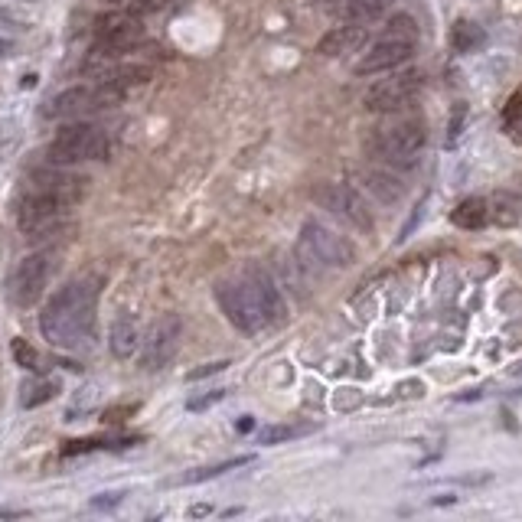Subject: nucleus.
<instances>
[{"mask_svg": "<svg viewBox=\"0 0 522 522\" xmlns=\"http://www.w3.org/2000/svg\"><path fill=\"white\" fill-rule=\"evenodd\" d=\"M98 284L92 278H76L59 288L40 314L43 337L59 350H79L95 337Z\"/></svg>", "mask_w": 522, "mask_h": 522, "instance_id": "nucleus-1", "label": "nucleus"}, {"mask_svg": "<svg viewBox=\"0 0 522 522\" xmlns=\"http://www.w3.org/2000/svg\"><path fill=\"white\" fill-rule=\"evenodd\" d=\"M425 144H428L425 121L415 115H399V111L389 121H382L366 138L369 154L382 167H415Z\"/></svg>", "mask_w": 522, "mask_h": 522, "instance_id": "nucleus-2", "label": "nucleus"}, {"mask_svg": "<svg viewBox=\"0 0 522 522\" xmlns=\"http://www.w3.org/2000/svg\"><path fill=\"white\" fill-rule=\"evenodd\" d=\"M108 147L111 141L102 128H95L89 121H72L56 131L53 144L46 147V157L49 164L56 167H72V164H85V160H105Z\"/></svg>", "mask_w": 522, "mask_h": 522, "instance_id": "nucleus-3", "label": "nucleus"}, {"mask_svg": "<svg viewBox=\"0 0 522 522\" xmlns=\"http://www.w3.org/2000/svg\"><path fill=\"white\" fill-rule=\"evenodd\" d=\"M124 92L118 82H102V85H72V89L59 92L56 98H49V105L43 108L46 118H59V121H72V118H85L92 111L102 108H118L124 102Z\"/></svg>", "mask_w": 522, "mask_h": 522, "instance_id": "nucleus-4", "label": "nucleus"}, {"mask_svg": "<svg viewBox=\"0 0 522 522\" xmlns=\"http://www.w3.org/2000/svg\"><path fill=\"white\" fill-rule=\"evenodd\" d=\"M297 255H301V265L307 271L353 265V245L346 242L343 235L330 232L327 226H320L317 219H307L301 226V245H297Z\"/></svg>", "mask_w": 522, "mask_h": 522, "instance_id": "nucleus-5", "label": "nucleus"}, {"mask_svg": "<svg viewBox=\"0 0 522 522\" xmlns=\"http://www.w3.org/2000/svg\"><path fill=\"white\" fill-rule=\"evenodd\" d=\"M69 213H72V206L49 200V196H40V193H30L27 200H20L17 222L27 239H49V235L72 232Z\"/></svg>", "mask_w": 522, "mask_h": 522, "instance_id": "nucleus-6", "label": "nucleus"}, {"mask_svg": "<svg viewBox=\"0 0 522 522\" xmlns=\"http://www.w3.org/2000/svg\"><path fill=\"white\" fill-rule=\"evenodd\" d=\"M421 85H425V76H421L418 69L395 72V76L369 85V92L363 95V105L372 115H395V111H402L415 102L421 95Z\"/></svg>", "mask_w": 522, "mask_h": 522, "instance_id": "nucleus-7", "label": "nucleus"}, {"mask_svg": "<svg viewBox=\"0 0 522 522\" xmlns=\"http://www.w3.org/2000/svg\"><path fill=\"white\" fill-rule=\"evenodd\" d=\"M49 278H53V252H33L27 258H20L14 275L7 281L10 301L17 307H30L33 301H40Z\"/></svg>", "mask_w": 522, "mask_h": 522, "instance_id": "nucleus-8", "label": "nucleus"}, {"mask_svg": "<svg viewBox=\"0 0 522 522\" xmlns=\"http://www.w3.org/2000/svg\"><path fill=\"white\" fill-rule=\"evenodd\" d=\"M314 200L323 209H330L333 216H340V219L350 222V226H356L359 232H372V229H376V219H372L369 203L353 190V186L320 183V186H314Z\"/></svg>", "mask_w": 522, "mask_h": 522, "instance_id": "nucleus-9", "label": "nucleus"}, {"mask_svg": "<svg viewBox=\"0 0 522 522\" xmlns=\"http://www.w3.org/2000/svg\"><path fill=\"white\" fill-rule=\"evenodd\" d=\"M216 301H219V307H222V314L229 317L232 327L242 330V333H248V337L268 327L265 317H261L258 304H255V297L248 294L245 281H219V284H216Z\"/></svg>", "mask_w": 522, "mask_h": 522, "instance_id": "nucleus-10", "label": "nucleus"}, {"mask_svg": "<svg viewBox=\"0 0 522 522\" xmlns=\"http://www.w3.org/2000/svg\"><path fill=\"white\" fill-rule=\"evenodd\" d=\"M180 333H183V320L177 314H164L160 320H154V327L147 330V337L141 340V369L147 372L164 369L173 359V353H177Z\"/></svg>", "mask_w": 522, "mask_h": 522, "instance_id": "nucleus-11", "label": "nucleus"}, {"mask_svg": "<svg viewBox=\"0 0 522 522\" xmlns=\"http://www.w3.org/2000/svg\"><path fill=\"white\" fill-rule=\"evenodd\" d=\"M144 40V23L138 14H105L95 20V46L121 56Z\"/></svg>", "mask_w": 522, "mask_h": 522, "instance_id": "nucleus-12", "label": "nucleus"}, {"mask_svg": "<svg viewBox=\"0 0 522 522\" xmlns=\"http://www.w3.org/2000/svg\"><path fill=\"white\" fill-rule=\"evenodd\" d=\"M415 53V43L408 40H395V36H379L376 43H372L363 59L356 62V76H382V72H392L405 66L408 59Z\"/></svg>", "mask_w": 522, "mask_h": 522, "instance_id": "nucleus-13", "label": "nucleus"}, {"mask_svg": "<svg viewBox=\"0 0 522 522\" xmlns=\"http://www.w3.org/2000/svg\"><path fill=\"white\" fill-rule=\"evenodd\" d=\"M85 186H89V180L79 177V173L59 170L56 164L49 167V170H36L33 177H30V193L49 196V200H59V203H66V206L82 203Z\"/></svg>", "mask_w": 522, "mask_h": 522, "instance_id": "nucleus-14", "label": "nucleus"}, {"mask_svg": "<svg viewBox=\"0 0 522 522\" xmlns=\"http://www.w3.org/2000/svg\"><path fill=\"white\" fill-rule=\"evenodd\" d=\"M242 281H245L248 294L255 297V304H258L261 317H265L268 327H275V323L288 320V307H284V297H281V291H278L275 278H271L265 268L252 265V268H248L245 275H242Z\"/></svg>", "mask_w": 522, "mask_h": 522, "instance_id": "nucleus-15", "label": "nucleus"}, {"mask_svg": "<svg viewBox=\"0 0 522 522\" xmlns=\"http://www.w3.org/2000/svg\"><path fill=\"white\" fill-rule=\"evenodd\" d=\"M366 40H369V33H366L363 23H350V27H337L323 36V40L317 43V53L327 56V59H340L346 53H359V49L366 46Z\"/></svg>", "mask_w": 522, "mask_h": 522, "instance_id": "nucleus-16", "label": "nucleus"}, {"mask_svg": "<svg viewBox=\"0 0 522 522\" xmlns=\"http://www.w3.org/2000/svg\"><path fill=\"white\" fill-rule=\"evenodd\" d=\"M141 327L131 314H121L108 330V350L115 359H131L134 353L141 350Z\"/></svg>", "mask_w": 522, "mask_h": 522, "instance_id": "nucleus-17", "label": "nucleus"}, {"mask_svg": "<svg viewBox=\"0 0 522 522\" xmlns=\"http://www.w3.org/2000/svg\"><path fill=\"white\" fill-rule=\"evenodd\" d=\"M359 180H363L366 190L376 196V200L382 203H395V200H402V183L392 177L389 167H363L359 170Z\"/></svg>", "mask_w": 522, "mask_h": 522, "instance_id": "nucleus-18", "label": "nucleus"}, {"mask_svg": "<svg viewBox=\"0 0 522 522\" xmlns=\"http://www.w3.org/2000/svg\"><path fill=\"white\" fill-rule=\"evenodd\" d=\"M451 222L457 229H467V232L483 229L490 222V200H483V196H467V200L454 206Z\"/></svg>", "mask_w": 522, "mask_h": 522, "instance_id": "nucleus-19", "label": "nucleus"}, {"mask_svg": "<svg viewBox=\"0 0 522 522\" xmlns=\"http://www.w3.org/2000/svg\"><path fill=\"white\" fill-rule=\"evenodd\" d=\"M522 219V196L519 193H496L490 200V222H496V226H516V222Z\"/></svg>", "mask_w": 522, "mask_h": 522, "instance_id": "nucleus-20", "label": "nucleus"}, {"mask_svg": "<svg viewBox=\"0 0 522 522\" xmlns=\"http://www.w3.org/2000/svg\"><path fill=\"white\" fill-rule=\"evenodd\" d=\"M252 464V457H232V461H222V464H209V467H200V470H186L183 477H177L173 483H180V487H186V483H206V480H216L222 474H229V470L235 467H245Z\"/></svg>", "mask_w": 522, "mask_h": 522, "instance_id": "nucleus-21", "label": "nucleus"}, {"mask_svg": "<svg viewBox=\"0 0 522 522\" xmlns=\"http://www.w3.org/2000/svg\"><path fill=\"white\" fill-rule=\"evenodd\" d=\"M451 43H454L457 53H474V49L483 43V30L474 20H457L454 30H451Z\"/></svg>", "mask_w": 522, "mask_h": 522, "instance_id": "nucleus-22", "label": "nucleus"}, {"mask_svg": "<svg viewBox=\"0 0 522 522\" xmlns=\"http://www.w3.org/2000/svg\"><path fill=\"white\" fill-rule=\"evenodd\" d=\"M503 131L513 144H522V92L509 95V102L503 105Z\"/></svg>", "mask_w": 522, "mask_h": 522, "instance_id": "nucleus-23", "label": "nucleus"}, {"mask_svg": "<svg viewBox=\"0 0 522 522\" xmlns=\"http://www.w3.org/2000/svg\"><path fill=\"white\" fill-rule=\"evenodd\" d=\"M392 0H346V17L353 23H366L382 17V10H389Z\"/></svg>", "mask_w": 522, "mask_h": 522, "instance_id": "nucleus-24", "label": "nucleus"}, {"mask_svg": "<svg viewBox=\"0 0 522 522\" xmlns=\"http://www.w3.org/2000/svg\"><path fill=\"white\" fill-rule=\"evenodd\" d=\"M56 392H59L56 382H30V385H23L20 405L23 408H36V405H43L49 399H56Z\"/></svg>", "mask_w": 522, "mask_h": 522, "instance_id": "nucleus-25", "label": "nucleus"}, {"mask_svg": "<svg viewBox=\"0 0 522 522\" xmlns=\"http://www.w3.org/2000/svg\"><path fill=\"white\" fill-rule=\"evenodd\" d=\"M307 431H314V425H271L258 434V441L261 444H284L291 438H301V434H307Z\"/></svg>", "mask_w": 522, "mask_h": 522, "instance_id": "nucleus-26", "label": "nucleus"}, {"mask_svg": "<svg viewBox=\"0 0 522 522\" xmlns=\"http://www.w3.org/2000/svg\"><path fill=\"white\" fill-rule=\"evenodd\" d=\"M10 350H14V359H17V366L20 369H36V350H33V343H27L23 337H17L14 343H10Z\"/></svg>", "mask_w": 522, "mask_h": 522, "instance_id": "nucleus-27", "label": "nucleus"}, {"mask_svg": "<svg viewBox=\"0 0 522 522\" xmlns=\"http://www.w3.org/2000/svg\"><path fill=\"white\" fill-rule=\"evenodd\" d=\"M229 395V389H213V392H206V395H196V399H190L186 402V408H190V412H206L209 405H216V402H222Z\"/></svg>", "mask_w": 522, "mask_h": 522, "instance_id": "nucleus-28", "label": "nucleus"}, {"mask_svg": "<svg viewBox=\"0 0 522 522\" xmlns=\"http://www.w3.org/2000/svg\"><path fill=\"white\" fill-rule=\"evenodd\" d=\"M138 408L134 405H121V408H108L105 412V425H121V421H128V415H134Z\"/></svg>", "mask_w": 522, "mask_h": 522, "instance_id": "nucleus-29", "label": "nucleus"}, {"mask_svg": "<svg viewBox=\"0 0 522 522\" xmlns=\"http://www.w3.org/2000/svg\"><path fill=\"white\" fill-rule=\"evenodd\" d=\"M124 500V490H115V493H98L92 500V509H105V506H118Z\"/></svg>", "mask_w": 522, "mask_h": 522, "instance_id": "nucleus-30", "label": "nucleus"}, {"mask_svg": "<svg viewBox=\"0 0 522 522\" xmlns=\"http://www.w3.org/2000/svg\"><path fill=\"white\" fill-rule=\"evenodd\" d=\"M226 366H229V359H219V363H206L203 369H193L186 379H203V376H213V372H222Z\"/></svg>", "mask_w": 522, "mask_h": 522, "instance_id": "nucleus-31", "label": "nucleus"}, {"mask_svg": "<svg viewBox=\"0 0 522 522\" xmlns=\"http://www.w3.org/2000/svg\"><path fill=\"white\" fill-rule=\"evenodd\" d=\"M30 509H14V506H0V519H27Z\"/></svg>", "mask_w": 522, "mask_h": 522, "instance_id": "nucleus-32", "label": "nucleus"}, {"mask_svg": "<svg viewBox=\"0 0 522 522\" xmlns=\"http://www.w3.org/2000/svg\"><path fill=\"white\" fill-rule=\"evenodd\" d=\"M252 425H255L252 418H239V421H235V428H239V431H252Z\"/></svg>", "mask_w": 522, "mask_h": 522, "instance_id": "nucleus-33", "label": "nucleus"}, {"mask_svg": "<svg viewBox=\"0 0 522 522\" xmlns=\"http://www.w3.org/2000/svg\"><path fill=\"white\" fill-rule=\"evenodd\" d=\"M209 513V506H193L190 509V516H206Z\"/></svg>", "mask_w": 522, "mask_h": 522, "instance_id": "nucleus-34", "label": "nucleus"}, {"mask_svg": "<svg viewBox=\"0 0 522 522\" xmlns=\"http://www.w3.org/2000/svg\"><path fill=\"white\" fill-rule=\"evenodd\" d=\"M105 4H121V0H105Z\"/></svg>", "mask_w": 522, "mask_h": 522, "instance_id": "nucleus-35", "label": "nucleus"}, {"mask_svg": "<svg viewBox=\"0 0 522 522\" xmlns=\"http://www.w3.org/2000/svg\"><path fill=\"white\" fill-rule=\"evenodd\" d=\"M327 4H337V0H327Z\"/></svg>", "mask_w": 522, "mask_h": 522, "instance_id": "nucleus-36", "label": "nucleus"}]
</instances>
